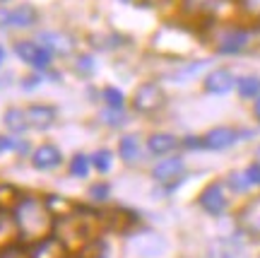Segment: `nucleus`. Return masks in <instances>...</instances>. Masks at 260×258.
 <instances>
[{
	"mask_svg": "<svg viewBox=\"0 0 260 258\" xmlns=\"http://www.w3.org/2000/svg\"><path fill=\"white\" fill-rule=\"evenodd\" d=\"M15 217H17L22 241L39 244V241L53 237V230H56L53 210L37 198H22L15 208Z\"/></svg>",
	"mask_w": 260,
	"mask_h": 258,
	"instance_id": "obj_1",
	"label": "nucleus"
},
{
	"mask_svg": "<svg viewBox=\"0 0 260 258\" xmlns=\"http://www.w3.org/2000/svg\"><path fill=\"white\" fill-rule=\"evenodd\" d=\"M56 239H60L65 244V249H82L92 239V227L87 224L84 215H65L60 222H56Z\"/></svg>",
	"mask_w": 260,
	"mask_h": 258,
	"instance_id": "obj_2",
	"label": "nucleus"
},
{
	"mask_svg": "<svg viewBox=\"0 0 260 258\" xmlns=\"http://www.w3.org/2000/svg\"><path fill=\"white\" fill-rule=\"evenodd\" d=\"M229 3H234V0H181V15L186 19L210 24L217 17V12Z\"/></svg>",
	"mask_w": 260,
	"mask_h": 258,
	"instance_id": "obj_3",
	"label": "nucleus"
},
{
	"mask_svg": "<svg viewBox=\"0 0 260 258\" xmlns=\"http://www.w3.org/2000/svg\"><path fill=\"white\" fill-rule=\"evenodd\" d=\"M164 104H167V94H164V90L157 82L140 84L138 90H135V97H133V106L140 113H154Z\"/></svg>",
	"mask_w": 260,
	"mask_h": 258,
	"instance_id": "obj_4",
	"label": "nucleus"
},
{
	"mask_svg": "<svg viewBox=\"0 0 260 258\" xmlns=\"http://www.w3.org/2000/svg\"><path fill=\"white\" fill-rule=\"evenodd\" d=\"M15 53L24 61L27 65H31V68H48L51 65V58H53V53L48 51V48H44L39 41H17L15 44Z\"/></svg>",
	"mask_w": 260,
	"mask_h": 258,
	"instance_id": "obj_5",
	"label": "nucleus"
},
{
	"mask_svg": "<svg viewBox=\"0 0 260 258\" xmlns=\"http://www.w3.org/2000/svg\"><path fill=\"white\" fill-rule=\"evenodd\" d=\"M3 22L0 24H10V27H31V24H37L39 19V10L34 5H17V8L8 10V12H3Z\"/></svg>",
	"mask_w": 260,
	"mask_h": 258,
	"instance_id": "obj_6",
	"label": "nucleus"
},
{
	"mask_svg": "<svg viewBox=\"0 0 260 258\" xmlns=\"http://www.w3.org/2000/svg\"><path fill=\"white\" fill-rule=\"evenodd\" d=\"M17 241H22V237H19V224L15 212L0 210V251L15 246Z\"/></svg>",
	"mask_w": 260,
	"mask_h": 258,
	"instance_id": "obj_7",
	"label": "nucleus"
},
{
	"mask_svg": "<svg viewBox=\"0 0 260 258\" xmlns=\"http://www.w3.org/2000/svg\"><path fill=\"white\" fill-rule=\"evenodd\" d=\"M200 208L210 215H222L226 210V195H224V188L219 184H210L200 193Z\"/></svg>",
	"mask_w": 260,
	"mask_h": 258,
	"instance_id": "obj_8",
	"label": "nucleus"
},
{
	"mask_svg": "<svg viewBox=\"0 0 260 258\" xmlns=\"http://www.w3.org/2000/svg\"><path fill=\"white\" fill-rule=\"evenodd\" d=\"M60 162H63V152H60L56 145H41V148H37L34 155H31V166L39 169V171L56 169Z\"/></svg>",
	"mask_w": 260,
	"mask_h": 258,
	"instance_id": "obj_9",
	"label": "nucleus"
},
{
	"mask_svg": "<svg viewBox=\"0 0 260 258\" xmlns=\"http://www.w3.org/2000/svg\"><path fill=\"white\" fill-rule=\"evenodd\" d=\"M27 116H29V123L39 130H46L56 123V116L58 111L56 106H48V104H31L27 109Z\"/></svg>",
	"mask_w": 260,
	"mask_h": 258,
	"instance_id": "obj_10",
	"label": "nucleus"
},
{
	"mask_svg": "<svg viewBox=\"0 0 260 258\" xmlns=\"http://www.w3.org/2000/svg\"><path fill=\"white\" fill-rule=\"evenodd\" d=\"M239 140V133L234 128H214L210 130L207 135L203 138V148L205 150H224V148H229V145H234Z\"/></svg>",
	"mask_w": 260,
	"mask_h": 258,
	"instance_id": "obj_11",
	"label": "nucleus"
},
{
	"mask_svg": "<svg viewBox=\"0 0 260 258\" xmlns=\"http://www.w3.org/2000/svg\"><path fill=\"white\" fill-rule=\"evenodd\" d=\"M29 258H68V249L60 239L48 237V239L34 244V249L29 251Z\"/></svg>",
	"mask_w": 260,
	"mask_h": 258,
	"instance_id": "obj_12",
	"label": "nucleus"
},
{
	"mask_svg": "<svg viewBox=\"0 0 260 258\" xmlns=\"http://www.w3.org/2000/svg\"><path fill=\"white\" fill-rule=\"evenodd\" d=\"M234 87V75L226 68H219L205 77V92L210 94H226Z\"/></svg>",
	"mask_w": 260,
	"mask_h": 258,
	"instance_id": "obj_13",
	"label": "nucleus"
},
{
	"mask_svg": "<svg viewBox=\"0 0 260 258\" xmlns=\"http://www.w3.org/2000/svg\"><path fill=\"white\" fill-rule=\"evenodd\" d=\"M181 171H183V159L181 157H169V159H164V162H159L154 166L152 176L157 181H161V184H171V181H176L181 176Z\"/></svg>",
	"mask_w": 260,
	"mask_h": 258,
	"instance_id": "obj_14",
	"label": "nucleus"
},
{
	"mask_svg": "<svg viewBox=\"0 0 260 258\" xmlns=\"http://www.w3.org/2000/svg\"><path fill=\"white\" fill-rule=\"evenodd\" d=\"M248 44V32L243 29H232L219 37V44H217V51L219 53H239L243 46Z\"/></svg>",
	"mask_w": 260,
	"mask_h": 258,
	"instance_id": "obj_15",
	"label": "nucleus"
},
{
	"mask_svg": "<svg viewBox=\"0 0 260 258\" xmlns=\"http://www.w3.org/2000/svg\"><path fill=\"white\" fill-rule=\"evenodd\" d=\"M176 148H178V140L174 135H169V133H154L147 140V150L152 155H169L171 150Z\"/></svg>",
	"mask_w": 260,
	"mask_h": 258,
	"instance_id": "obj_16",
	"label": "nucleus"
},
{
	"mask_svg": "<svg viewBox=\"0 0 260 258\" xmlns=\"http://www.w3.org/2000/svg\"><path fill=\"white\" fill-rule=\"evenodd\" d=\"M3 123H5V128H8L10 133H24V130L31 126V123H29L27 111L17 109V106H12V109L5 111V116H3Z\"/></svg>",
	"mask_w": 260,
	"mask_h": 258,
	"instance_id": "obj_17",
	"label": "nucleus"
},
{
	"mask_svg": "<svg viewBox=\"0 0 260 258\" xmlns=\"http://www.w3.org/2000/svg\"><path fill=\"white\" fill-rule=\"evenodd\" d=\"M39 39H41L39 44H41L44 48H48L51 53H53V51L68 53V51H70V46H73V44H70V41H68L65 37H60V34H53V32H44V34H41Z\"/></svg>",
	"mask_w": 260,
	"mask_h": 258,
	"instance_id": "obj_18",
	"label": "nucleus"
},
{
	"mask_svg": "<svg viewBox=\"0 0 260 258\" xmlns=\"http://www.w3.org/2000/svg\"><path fill=\"white\" fill-rule=\"evenodd\" d=\"M236 90H239V94H241L243 99L258 97L260 94V77L258 75H246V77H241V80L236 82Z\"/></svg>",
	"mask_w": 260,
	"mask_h": 258,
	"instance_id": "obj_19",
	"label": "nucleus"
},
{
	"mask_svg": "<svg viewBox=\"0 0 260 258\" xmlns=\"http://www.w3.org/2000/svg\"><path fill=\"white\" fill-rule=\"evenodd\" d=\"M118 152L125 162H135L140 157V140L135 135H123L121 142H118Z\"/></svg>",
	"mask_w": 260,
	"mask_h": 258,
	"instance_id": "obj_20",
	"label": "nucleus"
},
{
	"mask_svg": "<svg viewBox=\"0 0 260 258\" xmlns=\"http://www.w3.org/2000/svg\"><path fill=\"white\" fill-rule=\"evenodd\" d=\"M89 166H92V159L87 155H75L73 162H70V174L77 176V179H84L89 174Z\"/></svg>",
	"mask_w": 260,
	"mask_h": 258,
	"instance_id": "obj_21",
	"label": "nucleus"
},
{
	"mask_svg": "<svg viewBox=\"0 0 260 258\" xmlns=\"http://www.w3.org/2000/svg\"><path fill=\"white\" fill-rule=\"evenodd\" d=\"M104 102L109 104V106H111V109H123V102H125V99H123V92L121 90H116V87H106V90H104Z\"/></svg>",
	"mask_w": 260,
	"mask_h": 258,
	"instance_id": "obj_22",
	"label": "nucleus"
},
{
	"mask_svg": "<svg viewBox=\"0 0 260 258\" xmlns=\"http://www.w3.org/2000/svg\"><path fill=\"white\" fill-rule=\"evenodd\" d=\"M92 164L96 166L102 174L109 171V169H111V152H109V150H99V152L92 157Z\"/></svg>",
	"mask_w": 260,
	"mask_h": 258,
	"instance_id": "obj_23",
	"label": "nucleus"
},
{
	"mask_svg": "<svg viewBox=\"0 0 260 258\" xmlns=\"http://www.w3.org/2000/svg\"><path fill=\"white\" fill-rule=\"evenodd\" d=\"M236 3H239V8H241L246 15L260 19V0H236Z\"/></svg>",
	"mask_w": 260,
	"mask_h": 258,
	"instance_id": "obj_24",
	"label": "nucleus"
},
{
	"mask_svg": "<svg viewBox=\"0 0 260 258\" xmlns=\"http://www.w3.org/2000/svg\"><path fill=\"white\" fill-rule=\"evenodd\" d=\"M243 176H246L248 186H260V164H251L243 171Z\"/></svg>",
	"mask_w": 260,
	"mask_h": 258,
	"instance_id": "obj_25",
	"label": "nucleus"
},
{
	"mask_svg": "<svg viewBox=\"0 0 260 258\" xmlns=\"http://www.w3.org/2000/svg\"><path fill=\"white\" fill-rule=\"evenodd\" d=\"M10 150H19V142L12 135H0V155H5Z\"/></svg>",
	"mask_w": 260,
	"mask_h": 258,
	"instance_id": "obj_26",
	"label": "nucleus"
},
{
	"mask_svg": "<svg viewBox=\"0 0 260 258\" xmlns=\"http://www.w3.org/2000/svg\"><path fill=\"white\" fill-rule=\"evenodd\" d=\"M0 258H29V253L22 251L19 246H10V249L0 251Z\"/></svg>",
	"mask_w": 260,
	"mask_h": 258,
	"instance_id": "obj_27",
	"label": "nucleus"
},
{
	"mask_svg": "<svg viewBox=\"0 0 260 258\" xmlns=\"http://www.w3.org/2000/svg\"><path fill=\"white\" fill-rule=\"evenodd\" d=\"M92 198H96V200H106L109 198V186L106 184H96V186H92Z\"/></svg>",
	"mask_w": 260,
	"mask_h": 258,
	"instance_id": "obj_28",
	"label": "nucleus"
},
{
	"mask_svg": "<svg viewBox=\"0 0 260 258\" xmlns=\"http://www.w3.org/2000/svg\"><path fill=\"white\" fill-rule=\"evenodd\" d=\"M186 148H203V138H186Z\"/></svg>",
	"mask_w": 260,
	"mask_h": 258,
	"instance_id": "obj_29",
	"label": "nucleus"
},
{
	"mask_svg": "<svg viewBox=\"0 0 260 258\" xmlns=\"http://www.w3.org/2000/svg\"><path fill=\"white\" fill-rule=\"evenodd\" d=\"M5 58H8V53H5V48H3V46H0V65H3V63H5Z\"/></svg>",
	"mask_w": 260,
	"mask_h": 258,
	"instance_id": "obj_30",
	"label": "nucleus"
},
{
	"mask_svg": "<svg viewBox=\"0 0 260 258\" xmlns=\"http://www.w3.org/2000/svg\"><path fill=\"white\" fill-rule=\"evenodd\" d=\"M255 119L260 121V97H258V102H255Z\"/></svg>",
	"mask_w": 260,
	"mask_h": 258,
	"instance_id": "obj_31",
	"label": "nucleus"
},
{
	"mask_svg": "<svg viewBox=\"0 0 260 258\" xmlns=\"http://www.w3.org/2000/svg\"><path fill=\"white\" fill-rule=\"evenodd\" d=\"M258 152H260V150H258Z\"/></svg>",
	"mask_w": 260,
	"mask_h": 258,
	"instance_id": "obj_32",
	"label": "nucleus"
}]
</instances>
